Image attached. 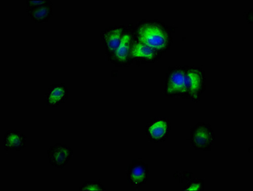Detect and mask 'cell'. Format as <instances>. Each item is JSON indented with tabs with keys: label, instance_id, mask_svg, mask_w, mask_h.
<instances>
[{
	"label": "cell",
	"instance_id": "cell-14",
	"mask_svg": "<svg viewBox=\"0 0 253 191\" xmlns=\"http://www.w3.org/2000/svg\"><path fill=\"white\" fill-rule=\"evenodd\" d=\"M80 191H105V188L100 182H85L80 187Z\"/></svg>",
	"mask_w": 253,
	"mask_h": 191
},
{
	"label": "cell",
	"instance_id": "cell-1",
	"mask_svg": "<svg viewBox=\"0 0 253 191\" xmlns=\"http://www.w3.org/2000/svg\"><path fill=\"white\" fill-rule=\"evenodd\" d=\"M139 40L152 48L163 49L167 44V37L164 31L155 25L145 24L138 30Z\"/></svg>",
	"mask_w": 253,
	"mask_h": 191
},
{
	"label": "cell",
	"instance_id": "cell-9",
	"mask_svg": "<svg viewBox=\"0 0 253 191\" xmlns=\"http://www.w3.org/2000/svg\"><path fill=\"white\" fill-rule=\"evenodd\" d=\"M122 29L118 28L105 31L102 34V38L106 48L110 53H115L121 40Z\"/></svg>",
	"mask_w": 253,
	"mask_h": 191
},
{
	"label": "cell",
	"instance_id": "cell-11",
	"mask_svg": "<svg viewBox=\"0 0 253 191\" xmlns=\"http://www.w3.org/2000/svg\"><path fill=\"white\" fill-rule=\"evenodd\" d=\"M131 54L134 57H141L151 59L155 56V51L153 48L143 44L134 43L131 48Z\"/></svg>",
	"mask_w": 253,
	"mask_h": 191
},
{
	"label": "cell",
	"instance_id": "cell-6",
	"mask_svg": "<svg viewBox=\"0 0 253 191\" xmlns=\"http://www.w3.org/2000/svg\"><path fill=\"white\" fill-rule=\"evenodd\" d=\"M53 3L43 6L26 9L31 19L37 24H44L49 22L53 15Z\"/></svg>",
	"mask_w": 253,
	"mask_h": 191
},
{
	"label": "cell",
	"instance_id": "cell-3",
	"mask_svg": "<svg viewBox=\"0 0 253 191\" xmlns=\"http://www.w3.org/2000/svg\"><path fill=\"white\" fill-rule=\"evenodd\" d=\"M47 154L51 165L62 169L66 167L72 158L73 150L67 144L57 143L50 146Z\"/></svg>",
	"mask_w": 253,
	"mask_h": 191
},
{
	"label": "cell",
	"instance_id": "cell-15",
	"mask_svg": "<svg viewBox=\"0 0 253 191\" xmlns=\"http://www.w3.org/2000/svg\"><path fill=\"white\" fill-rule=\"evenodd\" d=\"M52 3L50 0H43V1H26L27 9L36 8Z\"/></svg>",
	"mask_w": 253,
	"mask_h": 191
},
{
	"label": "cell",
	"instance_id": "cell-2",
	"mask_svg": "<svg viewBox=\"0 0 253 191\" xmlns=\"http://www.w3.org/2000/svg\"><path fill=\"white\" fill-rule=\"evenodd\" d=\"M213 131L208 124H197L191 132V142L198 150L207 151L214 143Z\"/></svg>",
	"mask_w": 253,
	"mask_h": 191
},
{
	"label": "cell",
	"instance_id": "cell-10",
	"mask_svg": "<svg viewBox=\"0 0 253 191\" xmlns=\"http://www.w3.org/2000/svg\"><path fill=\"white\" fill-rule=\"evenodd\" d=\"M130 36L125 34L122 37L120 44L115 52L117 59L120 61H125L127 59L130 50Z\"/></svg>",
	"mask_w": 253,
	"mask_h": 191
},
{
	"label": "cell",
	"instance_id": "cell-5",
	"mask_svg": "<svg viewBox=\"0 0 253 191\" xmlns=\"http://www.w3.org/2000/svg\"><path fill=\"white\" fill-rule=\"evenodd\" d=\"M27 137L25 134L16 130H9L4 136V147L6 151H20L26 147Z\"/></svg>",
	"mask_w": 253,
	"mask_h": 191
},
{
	"label": "cell",
	"instance_id": "cell-7",
	"mask_svg": "<svg viewBox=\"0 0 253 191\" xmlns=\"http://www.w3.org/2000/svg\"><path fill=\"white\" fill-rule=\"evenodd\" d=\"M167 92L170 94L186 93L185 73L180 71L173 73L169 79Z\"/></svg>",
	"mask_w": 253,
	"mask_h": 191
},
{
	"label": "cell",
	"instance_id": "cell-16",
	"mask_svg": "<svg viewBox=\"0 0 253 191\" xmlns=\"http://www.w3.org/2000/svg\"><path fill=\"white\" fill-rule=\"evenodd\" d=\"M203 188V184L201 181H193L189 184L184 190L197 191L201 190Z\"/></svg>",
	"mask_w": 253,
	"mask_h": 191
},
{
	"label": "cell",
	"instance_id": "cell-4",
	"mask_svg": "<svg viewBox=\"0 0 253 191\" xmlns=\"http://www.w3.org/2000/svg\"><path fill=\"white\" fill-rule=\"evenodd\" d=\"M69 90L64 83L53 84L45 94L46 104L56 107L68 99Z\"/></svg>",
	"mask_w": 253,
	"mask_h": 191
},
{
	"label": "cell",
	"instance_id": "cell-8",
	"mask_svg": "<svg viewBox=\"0 0 253 191\" xmlns=\"http://www.w3.org/2000/svg\"><path fill=\"white\" fill-rule=\"evenodd\" d=\"M186 74V93L192 97L197 98L202 87L203 78L197 71H190Z\"/></svg>",
	"mask_w": 253,
	"mask_h": 191
},
{
	"label": "cell",
	"instance_id": "cell-13",
	"mask_svg": "<svg viewBox=\"0 0 253 191\" xmlns=\"http://www.w3.org/2000/svg\"><path fill=\"white\" fill-rule=\"evenodd\" d=\"M147 177V171L144 166L137 165L134 167L131 173V178L134 184L138 185L144 181Z\"/></svg>",
	"mask_w": 253,
	"mask_h": 191
},
{
	"label": "cell",
	"instance_id": "cell-12",
	"mask_svg": "<svg viewBox=\"0 0 253 191\" xmlns=\"http://www.w3.org/2000/svg\"><path fill=\"white\" fill-rule=\"evenodd\" d=\"M167 125L166 122L160 120L153 124L149 129V132L154 138L159 139L162 138L167 132Z\"/></svg>",
	"mask_w": 253,
	"mask_h": 191
}]
</instances>
